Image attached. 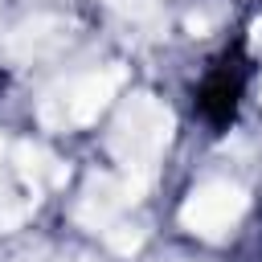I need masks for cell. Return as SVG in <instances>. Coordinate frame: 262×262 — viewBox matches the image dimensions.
I'll return each instance as SVG.
<instances>
[{"label": "cell", "instance_id": "6da1fadb", "mask_svg": "<svg viewBox=\"0 0 262 262\" xmlns=\"http://www.w3.org/2000/svg\"><path fill=\"white\" fill-rule=\"evenodd\" d=\"M168 139H172V111L147 90H135L111 123V151L119 160V172L143 188H147Z\"/></svg>", "mask_w": 262, "mask_h": 262}, {"label": "cell", "instance_id": "7a4b0ae2", "mask_svg": "<svg viewBox=\"0 0 262 262\" xmlns=\"http://www.w3.org/2000/svg\"><path fill=\"white\" fill-rule=\"evenodd\" d=\"M123 82H127L123 66H115V61L111 66H94L86 74H74L66 82L49 86L41 106H37V115H41L45 127H90L111 106V98L123 90Z\"/></svg>", "mask_w": 262, "mask_h": 262}, {"label": "cell", "instance_id": "3957f363", "mask_svg": "<svg viewBox=\"0 0 262 262\" xmlns=\"http://www.w3.org/2000/svg\"><path fill=\"white\" fill-rule=\"evenodd\" d=\"M246 188L233 184V180H205L196 184L184 205H180V225L192 233V237H205V242H221L242 217H246Z\"/></svg>", "mask_w": 262, "mask_h": 262}, {"label": "cell", "instance_id": "277c9868", "mask_svg": "<svg viewBox=\"0 0 262 262\" xmlns=\"http://www.w3.org/2000/svg\"><path fill=\"white\" fill-rule=\"evenodd\" d=\"M139 192H143V184L127 180L123 172H98V176L86 180V188L78 196V221L86 229H102L106 233L119 221V213L139 201Z\"/></svg>", "mask_w": 262, "mask_h": 262}, {"label": "cell", "instance_id": "5b68a950", "mask_svg": "<svg viewBox=\"0 0 262 262\" xmlns=\"http://www.w3.org/2000/svg\"><path fill=\"white\" fill-rule=\"evenodd\" d=\"M61 29H66V20H57V16H33L29 25H20V29L8 37V49L20 53V57L41 53V49H49V45L61 41Z\"/></svg>", "mask_w": 262, "mask_h": 262}, {"label": "cell", "instance_id": "8992f818", "mask_svg": "<svg viewBox=\"0 0 262 262\" xmlns=\"http://www.w3.org/2000/svg\"><path fill=\"white\" fill-rule=\"evenodd\" d=\"M106 246L119 250V254H135V250L143 246V229H139V225H119V221H115V225L106 229Z\"/></svg>", "mask_w": 262, "mask_h": 262}, {"label": "cell", "instance_id": "52a82bcc", "mask_svg": "<svg viewBox=\"0 0 262 262\" xmlns=\"http://www.w3.org/2000/svg\"><path fill=\"white\" fill-rule=\"evenodd\" d=\"M250 49L262 53V16H254V25H250Z\"/></svg>", "mask_w": 262, "mask_h": 262}, {"label": "cell", "instance_id": "ba28073f", "mask_svg": "<svg viewBox=\"0 0 262 262\" xmlns=\"http://www.w3.org/2000/svg\"><path fill=\"white\" fill-rule=\"evenodd\" d=\"M188 29H192L196 37H205V29H209V16H201V12H192V16H188Z\"/></svg>", "mask_w": 262, "mask_h": 262}, {"label": "cell", "instance_id": "9c48e42d", "mask_svg": "<svg viewBox=\"0 0 262 262\" xmlns=\"http://www.w3.org/2000/svg\"><path fill=\"white\" fill-rule=\"evenodd\" d=\"M4 147H8V143H4V135H0V156H4Z\"/></svg>", "mask_w": 262, "mask_h": 262}, {"label": "cell", "instance_id": "30bf717a", "mask_svg": "<svg viewBox=\"0 0 262 262\" xmlns=\"http://www.w3.org/2000/svg\"><path fill=\"white\" fill-rule=\"evenodd\" d=\"M258 98H262V86H258Z\"/></svg>", "mask_w": 262, "mask_h": 262}]
</instances>
